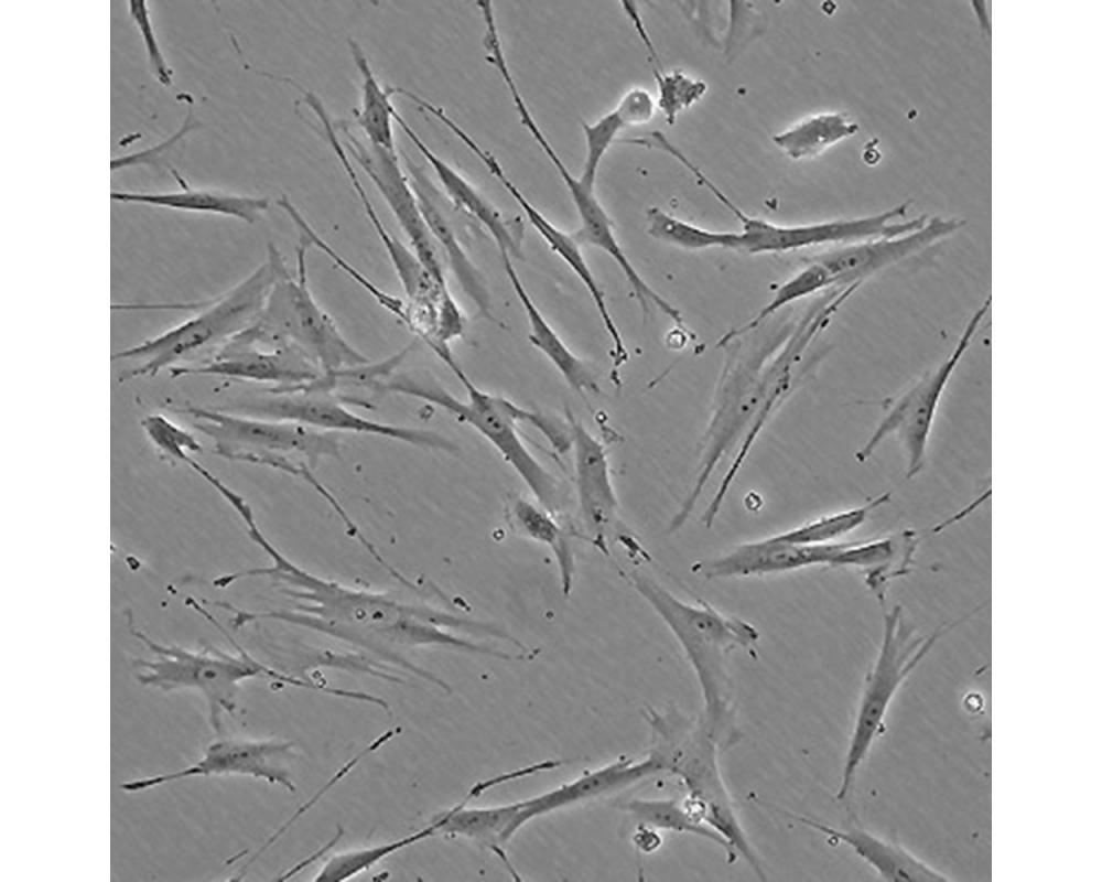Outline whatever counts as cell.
I'll use <instances>...</instances> for the list:
<instances>
[{"mask_svg": "<svg viewBox=\"0 0 1102 882\" xmlns=\"http://www.w3.org/2000/svg\"><path fill=\"white\" fill-rule=\"evenodd\" d=\"M965 619L942 624L921 636L906 622L900 605L884 613L880 643L863 684L844 755L835 793L838 802H845L852 794L861 766L885 731L888 709L900 687L936 643Z\"/></svg>", "mask_w": 1102, "mask_h": 882, "instance_id": "9c48e42d", "label": "cell"}, {"mask_svg": "<svg viewBox=\"0 0 1102 882\" xmlns=\"http://www.w3.org/2000/svg\"><path fill=\"white\" fill-rule=\"evenodd\" d=\"M310 247L300 235L295 273L287 265L281 268L261 316L244 333L256 343L296 351L323 375L367 365L370 359L348 342L311 291L306 265Z\"/></svg>", "mask_w": 1102, "mask_h": 882, "instance_id": "ba28073f", "label": "cell"}, {"mask_svg": "<svg viewBox=\"0 0 1102 882\" xmlns=\"http://www.w3.org/2000/svg\"><path fill=\"white\" fill-rule=\"evenodd\" d=\"M353 61L361 76L360 107L355 112V121L365 133L366 140L387 150H397L393 137V96L390 86L382 87L369 63L365 51L354 39L347 41Z\"/></svg>", "mask_w": 1102, "mask_h": 882, "instance_id": "1f68e13d", "label": "cell"}, {"mask_svg": "<svg viewBox=\"0 0 1102 882\" xmlns=\"http://www.w3.org/2000/svg\"><path fill=\"white\" fill-rule=\"evenodd\" d=\"M237 515L250 539L266 553L269 564L217 577L213 584L227 588L248 578H269L295 601L289 609L245 611L215 603L233 612V625L242 627L261 620L299 626L354 646L382 662L402 668L444 691L451 687L436 675L414 664L408 654L418 648L443 647L495 659L505 652L461 636L484 635L487 623L466 619L429 604L412 603L388 592L360 589L321 577L288 558L266 536L249 504Z\"/></svg>", "mask_w": 1102, "mask_h": 882, "instance_id": "6da1fadb", "label": "cell"}, {"mask_svg": "<svg viewBox=\"0 0 1102 882\" xmlns=\"http://www.w3.org/2000/svg\"><path fill=\"white\" fill-rule=\"evenodd\" d=\"M285 260L270 243L267 258L251 273L215 299L201 303L187 320L161 334L111 355L131 366L120 383L155 376L163 369L197 365L229 340L251 327L261 316Z\"/></svg>", "mask_w": 1102, "mask_h": 882, "instance_id": "5b68a950", "label": "cell"}, {"mask_svg": "<svg viewBox=\"0 0 1102 882\" xmlns=\"http://www.w3.org/2000/svg\"><path fill=\"white\" fill-rule=\"evenodd\" d=\"M631 840L636 849L646 854L655 852L662 845L660 831L641 824H637Z\"/></svg>", "mask_w": 1102, "mask_h": 882, "instance_id": "7bdbcfd3", "label": "cell"}, {"mask_svg": "<svg viewBox=\"0 0 1102 882\" xmlns=\"http://www.w3.org/2000/svg\"><path fill=\"white\" fill-rule=\"evenodd\" d=\"M659 774V765L648 754L641 760L619 756L549 790L520 800V826L523 827L538 817L629 788Z\"/></svg>", "mask_w": 1102, "mask_h": 882, "instance_id": "7402d4cb", "label": "cell"}, {"mask_svg": "<svg viewBox=\"0 0 1102 882\" xmlns=\"http://www.w3.org/2000/svg\"><path fill=\"white\" fill-rule=\"evenodd\" d=\"M507 520L516 533L545 546L557 563L561 590L571 594L575 579V557L571 531L562 526L555 514L520 495H511L507 503Z\"/></svg>", "mask_w": 1102, "mask_h": 882, "instance_id": "f546056e", "label": "cell"}, {"mask_svg": "<svg viewBox=\"0 0 1102 882\" xmlns=\"http://www.w3.org/2000/svg\"><path fill=\"white\" fill-rule=\"evenodd\" d=\"M181 96L187 101L186 116L184 118L182 126L171 137L151 148L112 159L111 161L112 171L122 169L125 166H130L141 163H150L156 160L160 153L168 150L170 147H173L176 142L183 139V137L187 132H190L195 128L196 122L193 120V115H192L193 104L190 103L191 100L190 95L186 96L181 95Z\"/></svg>", "mask_w": 1102, "mask_h": 882, "instance_id": "b9f144b4", "label": "cell"}, {"mask_svg": "<svg viewBox=\"0 0 1102 882\" xmlns=\"http://www.w3.org/2000/svg\"><path fill=\"white\" fill-rule=\"evenodd\" d=\"M623 12L631 23L644 45L648 64L650 65L657 86V108L662 112L668 125H673L678 116L698 103L707 92V85L681 71L666 72L662 68L657 50L637 10L635 2L620 3Z\"/></svg>", "mask_w": 1102, "mask_h": 882, "instance_id": "4dcf8cb0", "label": "cell"}, {"mask_svg": "<svg viewBox=\"0 0 1102 882\" xmlns=\"http://www.w3.org/2000/svg\"><path fill=\"white\" fill-rule=\"evenodd\" d=\"M500 257L506 276L526 314L531 345L548 358L574 392L598 395L601 388L592 369L571 351L548 322L519 277L512 259L508 256Z\"/></svg>", "mask_w": 1102, "mask_h": 882, "instance_id": "83f0119b", "label": "cell"}, {"mask_svg": "<svg viewBox=\"0 0 1102 882\" xmlns=\"http://www.w3.org/2000/svg\"><path fill=\"white\" fill-rule=\"evenodd\" d=\"M240 413L298 422L322 431L368 434L417 448L458 452V447L439 432L368 419L350 410L329 390L311 386L270 388L264 397L242 405Z\"/></svg>", "mask_w": 1102, "mask_h": 882, "instance_id": "5bb4252c", "label": "cell"}, {"mask_svg": "<svg viewBox=\"0 0 1102 882\" xmlns=\"http://www.w3.org/2000/svg\"><path fill=\"white\" fill-rule=\"evenodd\" d=\"M141 427L149 441L165 459L184 462L192 453L203 450L194 434L164 415H147L141 420Z\"/></svg>", "mask_w": 1102, "mask_h": 882, "instance_id": "ab89813d", "label": "cell"}, {"mask_svg": "<svg viewBox=\"0 0 1102 882\" xmlns=\"http://www.w3.org/2000/svg\"><path fill=\"white\" fill-rule=\"evenodd\" d=\"M858 129V125L842 112H820L774 135L773 142L792 160H809L855 136Z\"/></svg>", "mask_w": 1102, "mask_h": 882, "instance_id": "d6a6232c", "label": "cell"}, {"mask_svg": "<svg viewBox=\"0 0 1102 882\" xmlns=\"http://www.w3.org/2000/svg\"><path fill=\"white\" fill-rule=\"evenodd\" d=\"M656 98L642 87L628 89L616 106L593 122H582L585 155L580 180L595 190L599 166L611 147L627 128L647 125L655 117Z\"/></svg>", "mask_w": 1102, "mask_h": 882, "instance_id": "f1b7e54d", "label": "cell"}, {"mask_svg": "<svg viewBox=\"0 0 1102 882\" xmlns=\"http://www.w3.org/2000/svg\"><path fill=\"white\" fill-rule=\"evenodd\" d=\"M573 451L575 487L581 518L588 539L603 553H609V540H619L635 557L649 560V553L620 523L608 453L571 412H566Z\"/></svg>", "mask_w": 1102, "mask_h": 882, "instance_id": "9a60e30c", "label": "cell"}, {"mask_svg": "<svg viewBox=\"0 0 1102 882\" xmlns=\"http://www.w3.org/2000/svg\"><path fill=\"white\" fill-rule=\"evenodd\" d=\"M649 729L647 754L661 773L678 778L687 790L690 810L721 835L759 880H766L756 853L736 811L720 765V741L702 717L691 718L674 706L646 707Z\"/></svg>", "mask_w": 1102, "mask_h": 882, "instance_id": "277c9868", "label": "cell"}, {"mask_svg": "<svg viewBox=\"0 0 1102 882\" xmlns=\"http://www.w3.org/2000/svg\"><path fill=\"white\" fill-rule=\"evenodd\" d=\"M393 118L431 165L451 202L480 223L490 235L500 256H508L511 259H522V222L517 218L507 217L474 184L435 154L396 108L393 110Z\"/></svg>", "mask_w": 1102, "mask_h": 882, "instance_id": "603a6c76", "label": "cell"}, {"mask_svg": "<svg viewBox=\"0 0 1102 882\" xmlns=\"http://www.w3.org/2000/svg\"><path fill=\"white\" fill-rule=\"evenodd\" d=\"M466 391L460 399L433 380L409 375L387 379L380 390L424 400L469 426L499 453L515 471L534 501L551 513L560 514L564 499L559 481L539 462L523 442L518 423L539 430L560 453L571 449L568 423L518 406L514 401L477 387L454 358L445 363Z\"/></svg>", "mask_w": 1102, "mask_h": 882, "instance_id": "3957f363", "label": "cell"}, {"mask_svg": "<svg viewBox=\"0 0 1102 882\" xmlns=\"http://www.w3.org/2000/svg\"><path fill=\"white\" fill-rule=\"evenodd\" d=\"M920 536L904 529L896 536L829 544H785L771 536L741 544L725 553L695 561L691 571L705 580L746 578L802 570L814 566L853 568L883 603L889 583L911 570Z\"/></svg>", "mask_w": 1102, "mask_h": 882, "instance_id": "8992f818", "label": "cell"}, {"mask_svg": "<svg viewBox=\"0 0 1102 882\" xmlns=\"http://www.w3.org/2000/svg\"><path fill=\"white\" fill-rule=\"evenodd\" d=\"M785 326L771 341L728 362L707 426L695 477L681 503L695 510L709 481L721 461L741 444L777 375L776 351L790 334Z\"/></svg>", "mask_w": 1102, "mask_h": 882, "instance_id": "8fae6325", "label": "cell"}, {"mask_svg": "<svg viewBox=\"0 0 1102 882\" xmlns=\"http://www.w3.org/2000/svg\"><path fill=\"white\" fill-rule=\"evenodd\" d=\"M964 222L931 216L918 228L892 237L844 244L813 258L831 276L834 288H856L876 273L931 249L954 235Z\"/></svg>", "mask_w": 1102, "mask_h": 882, "instance_id": "d6986e66", "label": "cell"}, {"mask_svg": "<svg viewBox=\"0 0 1102 882\" xmlns=\"http://www.w3.org/2000/svg\"><path fill=\"white\" fill-rule=\"evenodd\" d=\"M339 128L345 149L378 189L415 256L441 288H449L441 251L423 218L408 175L401 169L397 150L360 139L345 122H341Z\"/></svg>", "mask_w": 1102, "mask_h": 882, "instance_id": "e0dca14e", "label": "cell"}, {"mask_svg": "<svg viewBox=\"0 0 1102 882\" xmlns=\"http://www.w3.org/2000/svg\"><path fill=\"white\" fill-rule=\"evenodd\" d=\"M171 174L180 185L177 191L149 193L117 190L111 191L110 198L127 204L228 216L247 224L258 222L270 206L267 196L240 195L193 187L176 170L172 169Z\"/></svg>", "mask_w": 1102, "mask_h": 882, "instance_id": "4316f807", "label": "cell"}, {"mask_svg": "<svg viewBox=\"0 0 1102 882\" xmlns=\"http://www.w3.org/2000/svg\"><path fill=\"white\" fill-rule=\"evenodd\" d=\"M625 577L681 647L700 687L701 717L725 752L741 740L728 660L737 649L755 652L759 631L750 622L726 614L701 598L695 602L680 599L646 573L629 571Z\"/></svg>", "mask_w": 1102, "mask_h": 882, "instance_id": "7a4b0ae2", "label": "cell"}, {"mask_svg": "<svg viewBox=\"0 0 1102 882\" xmlns=\"http://www.w3.org/2000/svg\"><path fill=\"white\" fill-rule=\"evenodd\" d=\"M829 288L834 289L831 276L820 262L812 259L808 266L780 284L771 300L755 316L746 323L726 332L716 345L719 347H726L732 342L757 330L770 316L779 312V310L796 301L821 293Z\"/></svg>", "mask_w": 1102, "mask_h": 882, "instance_id": "e575fe53", "label": "cell"}, {"mask_svg": "<svg viewBox=\"0 0 1102 882\" xmlns=\"http://www.w3.org/2000/svg\"><path fill=\"white\" fill-rule=\"evenodd\" d=\"M433 836H435L434 827L429 822L423 828L393 840L341 851L328 858L312 880L316 882L350 880L395 853Z\"/></svg>", "mask_w": 1102, "mask_h": 882, "instance_id": "d590c367", "label": "cell"}, {"mask_svg": "<svg viewBox=\"0 0 1102 882\" xmlns=\"http://www.w3.org/2000/svg\"><path fill=\"white\" fill-rule=\"evenodd\" d=\"M295 744L287 740L222 739L209 743L194 763L169 773L129 779L120 784L126 793H139L168 783L198 776H246L264 781L293 793L290 770Z\"/></svg>", "mask_w": 1102, "mask_h": 882, "instance_id": "2e32d148", "label": "cell"}, {"mask_svg": "<svg viewBox=\"0 0 1102 882\" xmlns=\"http://www.w3.org/2000/svg\"><path fill=\"white\" fill-rule=\"evenodd\" d=\"M182 412L193 427L213 442V452L226 460L268 466L309 483L336 512L344 524L352 518L333 494L313 474L317 464L338 459V433L298 422L274 420L240 412L209 409L187 404Z\"/></svg>", "mask_w": 1102, "mask_h": 882, "instance_id": "52a82bcc", "label": "cell"}, {"mask_svg": "<svg viewBox=\"0 0 1102 882\" xmlns=\"http://www.w3.org/2000/svg\"><path fill=\"white\" fill-rule=\"evenodd\" d=\"M483 46L486 60L497 71L510 95L521 125L545 154L569 192L580 220L577 230L572 235L581 246L590 245L605 254L616 250L619 240L612 218L597 198L595 190L572 174L539 127L511 73L497 28H489L484 32Z\"/></svg>", "mask_w": 1102, "mask_h": 882, "instance_id": "ac0fdd59", "label": "cell"}, {"mask_svg": "<svg viewBox=\"0 0 1102 882\" xmlns=\"http://www.w3.org/2000/svg\"><path fill=\"white\" fill-rule=\"evenodd\" d=\"M277 205L284 211L289 216L291 222L296 226L300 235L304 236L311 246H315L321 251H323L339 269H342L348 277H350L357 284L363 287L372 298L388 312L400 320L404 325L411 329V311L409 303L407 304L403 300L382 291L378 286L370 281L364 273L350 265L344 257H342L328 243H326L310 225L305 217L300 213V211L294 206L287 195H282L278 201Z\"/></svg>", "mask_w": 1102, "mask_h": 882, "instance_id": "f35d334b", "label": "cell"}, {"mask_svg": "<svg viewBox=\"0 0 1102 882\" xmlns=\"http://www.w3.org/2000/svg\"><path fill=\"white\" fill-rule=\"evenodd\" d=\"M128 625L130 633L154 656L152 659H133L139 669V682L162 691H198L206 700L208 721L218 733L223 716L235 713L240 685L245 680L264 676L294 687L301 686L300 678L268 667L238 645L237 654L213 646L190 649L151 638L134 625L130 613Z\"/></svg>", "mask_w": 1102, "mask_h": 882, "instance_id": "30bf717a", "label": "cell"}, {"mask_svg": "<svg viewBox=\"0 0 1102 882\" xmlns=\"http://www.w3.org/2000/svg\"><path fill=\"white\" fill-rule=\"evenodd\" d=\"M505 781V775L500 774L473 785L458 803L435 815L430 822L434 827L435 836L462 838L494 853L517 879V872L508 859L505 846L521 829L520 800L490 806H468L472 798Z\"/></svg>", "mask_w": 1102, "mask_h": 882, "instance_id": "44dd1931", "label": "cell"}, {"mask_svg": "<svg viewBox=\"0 0 1102 882\" xmlns=\"http://www.w3.org/2000/svg\"><path fill=\"white\" fill-rule=\"evenodd\" d=\"M646 229L652 238L685 250L735 249L736 232L707 229L658 206L646 211Z\"/></svg>", "mask_w": 1102, "mask_h": 882, "instance_id": "74e56055", "label": "cell"}, {"mask_svg": "<svg viewBox=\"0 0 1102 882\" xmlns=\"http://www.w3.org/2000/svg\"><path fill=\"white\" fill-rule=\"evenodd\" d=\"M620 809L637 824L659 831L687 833L711 841L725 852L726 860L731 864L738 859L726 840L698 818L683 799L637 797L625 802Z\"/></svg>", "mask_w": 1102, "mask_h": 882, "instance_id": "836d02e7", "label": "cell"}, {"mask_svg": "<svg viewBox=\"0 0 1102 882\" xmlns=\"http://www.w3.org/2000/svg\"><path fill=\"white\" fill-rule=\"evenodd\" d=\"M171 377L219 376L233 380L273 384L294 388L316 381L323 373L292 348L268 346L248 338L244 332L224 344L206 361L169 370Z\"/></svg>", "mask_w": 1102, "mask_h": 882, "instance_id": "ffe728a7", "label": "cell"}, {"mask_svg": "<svg viewBox=\"0 0 1102 882\" xmlns=\"http://www.w3.org/2000/svg\"><path fill=\"white\" fill-rule=\"evenodd\" d=\"M992 304L988 294L972 313L950 353L925 372L897 396L885 401V413L861 449L858 463L867 461L883 441L892 435L900 442L906 459V478L922 470L931 431L944 390L954 370L970 348Z\"/></svg>", "mask_w": 1102, "mask_h": 882, "instance_id": "7c38bea8", "label": "cell"}, {"mask_svg": "<svg viewBox=\"0 0 1102 882\" xmlns=\"http://www.w3.org/2000/svg\"><path fill=\"white\" fill-rule=\"evenodd\" d=\"M892 493L883 492L863 504L806 521L771 537L785 544H829L861 527L868 516L890 501Z\"/></svg>", "mask_w": 1102, "mask_h": 882, "instance_id": "8d00e7d4", "label": "cell"}, {"mask_svg": "<svg viewBox=\"0 0 1102 882\" xmlns=\"http://www.w3.org/2000/svg\"><path fill=\"white\" fill-rule=\"evenodd\" d=\"M408 179L417 196L423 218L453 272L461 290L474 303L478 314L496 322L493 314L489 291L479 269L467 255L452 224L439 206L433 184L413 161L404 155Z\"/></svg>", "mask_w": 1102, "mask_h": 882, "instance_id": "484cf974", "label": "cell"}, {"mask_svg": "<svg viewBox=\"0 0 1102 882\" xmlns=\"http://www.w3.org/2000/svg\"><path fill=\"white\" fill-rule=\"evenodd\" d=\"M702 184L739 220L735 250L753 255L898 236L918 228L928 217L919 215L903 220L910 205L905 201L883 212L855 218L781 225L747 215L710 179Z\"/></svg>", "mask_w": 1102, "mask_h": 882, "instance_id": "4fadbf2b", "label": "cell"}, {"mask_svg": "<svg viewBox=\"0 0 1102 882\" xmlns=\"http://www.w3.org/2000/svg\"><path fill=\"white\" fill-rule=\"evenodd\" d=\"M128 12L133 20L147 54L150 68L156 80L163 86H171L173 83V69L168 64L160 43L156 39L155 30L150 17L147 1H129Z\"/></svg>", "mask_w": 1102, "mask_h": 882, "instance_id": "60d3db41", "label": "cell"}, {"mask_svg": "<svg viewBox=\"0 0 1102 882\" xmlns=\"http://www.w3.org/2000/svg\"><path fill=\"white\" fill-rule=\"evenodd\" d=\"M498 182L509 193L523 212L530 225L548 247L569 267L587 290L591 300L596 308L602 324L609 337L612 349V363L614 373L628 362L629 355L624 343L623 335L608 309L605 293L592 272L583 252L581 245L572 234H569L555 226L544 216L511 181L508 174H501Z\"/></svg>", "mask_w": 1102, "mask_h": 882, "instance_id": "cb8c5ba5", "label": "cell"}, {"mask_svg": "<svg viewBox=\"0 0 1102 882\" xmlns=\"http://www.w3.org/2000/svg\"><path fill=\"white\" fill-rule=\"evenodd\" d=\"M795 821L836 843H843L889 882H948L951 879L900 845L858 827L839 828L802 815L788 814Z\"/></svg>", "mask_w": 1102, "mask_h": 882, "instance_id": "d4e9b609", "label": "cell"}]
</instances>
